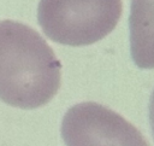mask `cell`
<instances>
[{
  "label": "cell",
  "instance_id": "3957f363",
  "mask_svg": "<svg viewBox=\"0 0 154 146\" xmlns=\"http://www.w3.org/2000/svg\"><path fill=\"white\" fill-rule=\"evenodd\" d=\"M60 132L66 146H149L135 125L94 101L70 107Z\"/></svg>",
  "mask_w": 154,
  "mask_h": 146
},
{
  "label": "cell",
  "instance_id": "6da1fadb",
  "mask_svg": "<svg viewBox=\"0 0 154 146\" xmlns=\"http://www.w3.org/2000/svg\"><path fill=\"white\" fill-rule=\"evenodd\" d=\"M60 62L32 28L0 21V100L31 110L46 105L60 87Z\"/></svg>",
  "mask_w": 154,
  "mask_h": 146
},
{
  "label": "cell",
  "instance_id": "277c9868",
  "mask_svg": "<svg viewBox=\"0 0 154 146\" xmlns=\"http://www.w3.org/2000/svg\"><path fill=\"white\" fill-rule=\"evenodd\" d=\"M130 52L141 69H154V0H131Z\"/></svg>",
  "mask_w": 154,
  "mask_h": 146
},
{
  "label": "cell",
  "instance_id": "7a4b0ae2",
  "mask_svg": "<svg viewBox=\"0 0 154 146\" xmlns=\"http://www.w3.org/2000/svg\"><path fill=\"white\" fill-rule=\"evenodd\" d=\"M122 11V0H40L37 21L49 40L87 46L113 31Z\"/></svg>",
  "mask_w": 154,
  "mask_h": 146
},
{
  "label": "cell",
  "instance_id": "5b68a950",
  "mask_svg": "<svg viewBox=\"0 0 154 146\" xmlns=\"http://www.w3.org/2000/svg\"><path fill=\"white\" fill-rule=\"evenodd\" d=\"M149 123H150V128H152L153 136H154V90L149 100Z\"/></svg>",
  "mask_w": 154,
  "mask_h": 146
}]
</instances>
